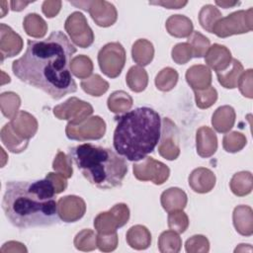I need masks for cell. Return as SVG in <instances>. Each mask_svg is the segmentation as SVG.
<instances>
[{
	"label": "cell",
	"mask_w": 253,
	"mask_h": 253,
	"mask_svg": "<svg viewBox=\"0 0 253 253\" xmlns=\"http://www.w3.org/2000/svg\"><path fill=\"white\" fill-rule=\"evenodd\" d=\"M132 59L139 65H147L153 58L154 48L150 42L144 39L136 41L132 45Z\"/></svg>",
	"instance_id": "obj_28"
},
{
	"label": "cell",
	"mask_w": 253,
	"mask_h": 253,
	"mask_svg": "<svg viewBox=\"0 0 253 253\" xmlns=\"http://www.w3.org/2000/svg\"><path fill=\"white\" fill-rule=\"evenodd\" d=\"M252 8L247 11H237L230 15L220 18L212 27L211 33L219 38L248 33L252 30Z\"/></svg>",
	"instance_id": "obj_5"
},
{
	"label": "cell",
	"mask_w": 253,
	"mask_h": 253,
	"mask_svg": "<svg viewBox=\"0 0 253 253\" xmlns=\"http://www.w3.org/2000/svg\"><path fill=\"white\" fill-rule=\"evenodd\" d=\"M127 244L136 250H143L149 247L151 242V234L143 225L131 226L126 232Z\"/></svg>",
	"instance_id": "obj_24"
},
{
	"label": "cell",
	"mask_w": 253,
	"mask_h": 253,
	"mask_svg": "<svg viewBox=\"0 0 253 253\" xmlns=\"http://www.w3.org/2000/svg\"><path fill=\"white\" fill-rule=\"evenodd\" d=\"M55 189L48 178L33 181H9L2 200L8 220L18 228L58 224Z\"/></svg>",
	"instance_id": "obj_2"
},
{
	"label": "cell",
	"mask_w": 253,
	"mask_h": 253,
	"mask_svg": "<svg viewBox=\"0 0 253 253\" xmlns=\"http://www.w3.org/2000/svg\"><path fill=\"white\" fill-rule=\"evenodd\" d=\"M31 2H23V1H12L11 4V9L13 11H22L25 9L27 5H29Z\"/></svg>",
	"instance_id": "obj_51"
},
{
	"label": "cell",
	"mask_w": 253,
	"mask_h": 253,
	"mask_svg": "<svg viewBox=\"0 0 253 253\" xmlns=\"http://www.w3.org/2000/svg\"><path fill=\"white\" fill-rule=\"evenodd\" d=\"M99 66L110 78L118 77L126 63V51L120 42H110L104 45L98 53Z\"/></svg>",
	"instance_id": "obj_6"
},
{
	"label": "cell",
	"mask_w": 253,
	"mask_h": 253,
	"mask_svg": "<svg viewBox=\"0 0 253 253\" xmlns=\"http://www.w3.org/2000/svg\"><path fill=\"white\" fill-rule=\"evenodd\" d=\"M222 142L225 151L234 153L241 150L246 145V138L242 133L232 131L224 135Z\"/></svg>",
	"instance_id": "obj_41"
},
{
	"label": "cell",
	"mask_w": 253,
	"mask_h": 253,
	"mask_svg": "<svg viewBox=\"0 0 253 253\" xmlns=\"http://www.w3.org/2000/svg\"><path fill=\"white\" fill-rule=\"evenodd\" d=\"M93 113L90 104L81 101L75 97L68 99L61 105L53 108V114L59 120H68L69 123L79 124Z\"/></svg>",
	"instance_id": "obj_12"
},
{
	"label": "cell",
	"mask_w": 253,
	"mask_h": 253,
	"mask_svg": "<svg viewBox=\"0 0 253 253\" xmlns=\"http://www.w3.org/2000/svg\"><path fill=\"white\" fill-rule=\"evenodd\" d=\"M161 127V136L158 146L159 154L168 160H174L180 154L178 128L168 118L163 119Z\"/></svg>",
	"instance_id": "obj_13"
},
{
	"label": "cell",
	"mask_w": 253,
	"mask_h": 253,
	"mask_svg": "<svg viewBox=\"0 0 253 253\" xmlns=\"http://www.w3.org/2000/svg\"><path fill=\"white\" fill-rule=\"evenodd\" d=\"M65 30L71 41L82 48L90 46L94 42V34L85 16L80 12H73L65 21Z\"/></svg>",
	"instance_id": "obj_9"
},
{
	"label": "cell",
	"mask_w": 253,
	"mask_h": 253,
	"mask_svg": "<svg viewBox=\"0 0 253 253\" xmlns=\"http://www.w3.org/2000/svg\"><path fill=\"white\" fill-rule=\"evenodd\" d=\"M1 139L4 145L14 153L24 151L29 144V139H24L17 135L10 123L3 126L1 130Z\"/></svg>",
	"instance_id": "obj_26"
},
{
	"label": "cell",
	"mask_w": 253,
	"mask_h": 253,
	"mask_svg": "<svg viewBox=\"0 0 253 253\" xmlns=\"http://www.w3.org/2000/svg\"><path fill=\"white\" fill-rule=\"evenodd\" d=\"M61 7L60 1H44L42 4V12L48 18H53L57 15Z\"/></svg>",
	"instance_id": "obj_49"
},
{
	"label": "cell",
	"mask_w": 253,
	"mask_h": 253,
	"mask_svg": "<svg viewBox=\"0 0 253 253\" xmlns=\"http://www.w3.org/2000/svg\"><path fill=\"white\" fill-rule=\"evenodd\" d=\"M74 245L77 249L83 251H90L96 248L97 236L93 230L84 229L77 233L74 239Z\"/></svg>",
	"instance_id": "obj_39"
},
{
	"label": "cell",
	"mask_w": 253,
	"mask_h": 253,
	"mask_svg": "<svg viewBox=\"0 0 253 253\" xmlns=\"http://www.w3.org/2000/svg\"><path fill=\"white\" fill-rule=\"evenodd\" d=\"M59 217L65 222H74L80 219L86 211V204L80 197L66 196L57 202Z\"/></svg>",
	"instance_id": "obj_14"
},
{
	"label": "cell",
	"mask_w": 253,
	"mask_h": 253,
	"mask_svg": "<svg viewBox=\"0 0 253 253\" xmlns=\"http://www.w3.org/2000/svg\"><path fill=\"white\" fill-rule=\"evenodd\" d=\"M233 223L240 234L245 236L252 235V210L247 206H238L233 211Z\"/></svg>",
	"instance_id": "obj_21"
},
{
	"label": "cell",
	"mask_w": 253,
	"mask_h": 253,
	"mask_svg": "<svg viewBox=\"0 0 253 253\" xmlns=\"http://www.w3.org/2000/svg\"><path fill=\"white\" fill-rule=\"evenodd\" d=\"M166 29L171 36L186 38L193 33V24L183 15H172L166 21Z\"/></svg>",
	"instance_id": "obj_25"
},
{
	"label": "cell",
	"mask_w": 253,
	"mask_h": 253,
	"mask_svg": "<svg viewBox=\"0 0 253 253\" xmlns=\"http://www.w3.org/2000/svg\"><path fill=\"white\" fill-rule=\"evenodd\" d=\"M81 87L86 93L98 97L108 90L109 83L103 80L100 75L95 74L86 80H82Z\"/></svg>",
	"instance_id": "obj_35"
},
{
	"label": "cell",
	"mask_w": 253,
	"mask_h": 253,
	"mask_svg": "<svg viewBox=\"0 0 253 253\" xmlns=\"http://www.w3.org/2000/svg\"><path fill=\"white\" fill-rule=\"evenodd\" d=\"M71 71L76 77L85 79L93 71L92 60L86 55H77L71 60Z\"/></svg>",
	"instance_id": "obj_34"
},
{
	"label": "cell",
	"mask_w": 253,
	"mask_h": 253,
	"mask_svg": "<svg viewBox=\"0 0 253 253\" xmlns=\"http://www.w3.org/2000/svg\"><path fill=\"white\" fill-rule=\"evenodd\" d=\"M189 225V219L187 214L182 210H176L169 211L168 214V226L171 230L183 233Z\"/></svg>",
	"instance_id": "obj_40"
},
{
	"label": "cell",
	"mask_w": 253,
	"mask_h": 253,
	"mask_svg": "<svg viewBox=\"0 0 253 253\" xmlns=\"http://www.w3.org/2000/svg\"><path fill=\"white\" fill-rule=\"evenodd\" d=\"M197 152L204 158L211 157L217 148L215 133L208 126H202L197 131Z\"/></svg>",
	"instance_id": "obj_18"
},
{
	"label": "cell",
	"mask_w": 253,
	"mask_h": 253,
	"mask_svg": "<svg viewBox=\"0 0 253 253\" xmlns=\"http://www.w3.org/2000/svg\"><path fill=\"white\" fill-rule=\"evenodd\" d=\"M23 27L27 35L34 38H42L47 30L46 23L38 14H28L23 22Z\"/></svg>",
	"instance_id": "obj_29"
},
{
	"label": "cell",
	"mask_w": 253,
	"mask_h": 253,
	"mask_svg": "<svg viewBox=\"0 0 253 253\" xmlns=\"http://www.w3.org/2000/svg\"><path fill=\"white\" fill-rule=\"evenodd\" d=\"M186 79L193 90H204L211 86V73L205 65H194L187 70Z\"/></svg>",
	"instance_id": "obj_20"
},
{
	"label": "cell",
	"mask_w": 253,
	"mask_h": 253,
	"mask_svg": "<svg viewBox=\"0 0 253 253\" xmlns=\"http://www.w3.org/2000/svg\"><path fill=\"white\" fill-rule=\"evenodd\" d=\"M115 120L113 144L118 154L129 161H139L155 149L161 136V119L155 110L139 107Z\"/></svg>",
	"instance_id": "obj_3"
},
{
	"label": "cell",
	"mask_w": 253,
	"mask_h": 253,
	"mask_svg": "<svg viewBox=\"0 0 253 253\" xmlns=\"http://www.w3.org/2000/svg\"><path fill=\"white\" fill-rule=\"evenodd\" d=\"M252 69H248L247 71L243 72L239 77L237 86L240 89V92L243 96L252 98Z\"/></svg>",
	"instance_id": "obj_47"
},
{
	"label": "cell",
	"mask_w": 253,
	"mask_h": 253,
	"mask_svg": "<svg viewBox=\"0 0 253 253\" xmlns=\"http://www.w3.org/2000/svg\"><path fill=\"white\" fill-rule=\"evenodd\" d=\"M214 184L215 176L207 168H197L189 177V185L197 193H208L213 188Z\"/></svg>",
	"instance_id": "obj_19"
},
{
	"label": "cell",
	"mask_w": 253,
	"mask_h": 253,
	"mask_svg": "<svg viewBox=\"0 0 253 253\" xmlns=\"http://www.w3.org/2000/svg\"><path fill=\"white\" fill-rule=\"evenodd\" d=\"M23 47L22 38L5 24L0 25V51L1 62L6 57L18 54Z\"/></svg>",
	"instance_id": "obj_15"
},
{
	"label": "cell",
	"mask_w": 253,
	"mask_h": 253,
	"mask_svg": "<svg viewBox=\"0 0 253 253\" xmlns=\"http://www.w3.org/2000/svg\"><path fill=\"white\" fill-rule=\"evenodd\" d=\"M14 131L21 138L30 139L33 137L38 129V123L36 119L25 111H20L10 122Z\"/></svg>",
	"instance_id": "obj_17"
},
{
	"label": "cell",
	"mask_w": 253,
	"mask_h": 253,
	"mask_svg": "<svg viewBox=\"0 0 253 253\" xmlns=\"http://www.w3.org/2000/svg\"><path fill=\"white\" fill-rule=\"evenodd\" d=\"M106 131L105 122L98 116L89 118L79 124L68 123L66 126V135L69 139L86 140L100 139Z\"/></svg>",
	"instance_id": "obj_7"
},
{
	"label": "cell",
	"mask_w": 253,
	"mask_h": 253,
	"mask_svg": "<svg viewBox=\"0 0 253 253\" xmlns=\"http://www.w3.org/2000/svg\"><path fill=\"white\" fill-rule=\"evenodd\" d=\"M215 4L224 8V9H227L229 7H233L235 5H238L240 4V2H228V1H215Z\"/></svg>",
	"instance_id": "obj_52"
},
{
	"label": "cell",
	"mask_w": 253,
	"mask_h": 253,
	"mask_svg": "<svg viewBox=\"0 0 253 253\" xmlns=\"http://www.w3.org/2000/svg\"><path fill=\"white\" fill-rule=\"evenodd\" d=\"M192 57V49L188 42L178 43L172 49V58L178 64H185Z\"/></svg>",
	"instance_id": "obj_45"
},
{
	"label": "cell",
	"mask_w": 253,
	"mask_h": 253,
	"mask_svg": "<svg viewBox=\"0 0 253 253\" xmlns=\"http://www.w3.org/2000/svg\"><path fill=\"white\" fill-rule=\"evenodd\" d=\"M0 99H3L9 103L7 105H1L3 115L7 118L13 119L18 114V108L20 107L21 101L19 96L13 92H5L1 94Z\"/></svg>",
	"instance_id": "obj_43"
},
{
	"label": "cell",
	"mask_w": 253,
	"mask_h": 253,
	"mask_svg": "<svg viewBox=\"0 0 253 253\" xmlns=\"http://www.w3.org/2000/svg\"><path fill=\"white\" fill-rule=\"evenodd\" d=\"M97 245L101 251H113L118 245V234L117 232L103 234L99 233L97 236Z\"/></svg>",
	"instance_id": "obj_46"
},
{
	"label": "cell",
	"mask_w": 253,
	"mask_h": 253,
	"mask_svg": "<svg viewBox=\"0 0 253 253\" xmlns=\"http://www.w3.org/2000/svg\"><path fill=\"white\" fill-rule=\"evenodd\" d=\"M132 106V98L124 91H116L108 98L109 109L117 114L129 110Z\"/></svg>",
	"instance_id": "obj_32"
},
{
	"label": "cell",
	"mask_w": 253,
	"mask_h": 253,
	"mask_svg": "<svg viewBox=\"0 0 253 253\" xmlns=\"http://www.w3.org/2000/svg\"><path fill=\"white\" fill-rule=\"evenodd\" d=\"M188 2L184 1H166V2H162V1H158V2H149V4H157V5H161L165 8L168 9H180L182 7H184Z\"/></svg>",
	"instance_id": "obj_50"
},
{
	"label": "cell",
	"mask_w": 253,
	"mask_h": 253,
	"mask_svg": "<svg viewBox=\"0 0 253 253\" xmlns=\"http://www.w3.org/2000/svg\"><path fill=\"white\" fill-rule=\"evenodd\" d=\"M68 157L82 175L99 189L108 190L122 186L127 172L125 158L108 147L82 143L68 150Z\"/></svg>",
	"instance_id": "obj_4"
},
{
	"label": "cell",
	"mask_w": 253,
	"mask_h": 253,
	"mask_svg": "<svg viewBox=\"0 0 253 253\" xmlns=\"http://www.w3.org/2000/svg\"><path fill=\"white\" fill-rule=\"evenodd\" d=\"M182 241L180 236L174 230H167L161 233L158 240V247L160 252H174L180 251Z\"/></svg>",
	"instance_id": "obj_33"
},
{
	"label": "cell",
	"mask_w": 253,
	"mask_h": 253,
	"mask_svg": "<svg viewBox=\"0 0 253 253\" xmlns=\"http://www.w3.org/2000/svg\"><path fill=\"white\" fill-rule=\"evenodd\" d=\"M70 4L88 11L100 27L112 26L117 21V10L113 4L107 1H70Z\"/></svg>",
	"instance_id": "obj_11"
},
{
	"label": "cell",
	"mask_w": 253,
	"mask_h": 253,
	"mask_svg": "<svg viewBox=\"0 0 253 253\" xmlns=\"http://www.w3.org/2000/svg\"><path fill=\"white\" fill-rule=\"evenodd\" d=\"M169 174V168L152 157L146 156L140 163L133 164V175L140 181H152L156 185H161L168 179Z\"/></svg>",
	"instance_id": "obj_10"
},
{
	"label": "cell",
	"mask_w": 253,
	"mask_h": 253,
	"mask_svg": "<svg viewBox=\"0 0 253 253\" xmlns=\"http://www.w3.org/2000/svg\"><path fill=\"white\" fill-rule=\"evenodd\" d=\"M178 80V73L175 69L166 67L162 69L155 78V85L161 91H170L174 88Z\"/></svg>",
	"instance_id": "obj_36"
},
{
	"label": "cell",
	"mask_w": 253,
	"mask_h": 253,
	"mask_svg": "<svg viewBox=\"0 0 253 253\" xmlns=\"http://www.w3.org/2000/svg\"><path fill=\"white\" fill-rule=\"evenodd\" d=\"M231 68L228 70L216 72L218 82L227 89H233L237 87L239 77L243 73V66L239 60L233 58L231 60Z\"/></svg>",
	"instance_id": "obj_27"
},
{
	"label": "cell",
	"mask_w": 253,
	"mask_h": 253,
	"mask_svg": "<svg viewBox=\"0 0 253 253\" xmlns=\"http://www.w3.org/2000/svg\"><path fill=\"white\" fill-rule=\"evenodd\" d=\"M188 43L191 46L193 57L204 56L210 47V40L196 31L189 36Z\"/></svg>",
	"instance_id": "obj_37"
},
{
	"label": "cell",
	"mask_w": 253,
	"mask_h": 253,
	"mask_svg": "<svg viewBox=\"0 0 253 253\" xmlns=\"http://www.w3.org/2000/svg\"><path fill=\"white\" fill-rule=\"evenodd\" d=\"M72 161L71 159L66 156L63 152L58 151L56 157L53 160L52 168L57 173L62 174L66 178H70L72 176V167H71Z\"/></svg>",
	"instance_id": "obj_44"
},
{
	"label": "cell",
	"mask_w": 253,
	"mask_h": 253,
	"mask_svg": "<svg viewBox=\"0 0 253 253\" xmlns=\"http://www.w3.org/2000/svg\"><path fill=\"white\" fill-rule=\"evenodd\" d=\"M235 112L230 106H222L216 109L212 115L211 124L218 132H227L234 125Z\"/></svg>",
	"instance_id": "obj_22"
},
{
	"label": "cell",
	"mask_w": 253,
	"mask_h": 253,
	"mask_svg": "<svg viewBox=\"0 0 253 253\" xmlns=\"http://www.w3.org/2000/svg\"><path fill=\"white\" fill-rule=\"evenodd\" d=\"M148 82L146 71L139 66H132L129 68L126 75V83L128 87L134 92H141L145 89Z\"/></svg>",
	"instance_id": "obj_31"
},
{
	"label": "cell",
	"mask_w": 253,
	"mask_h": 253,
	"mask_svg": "<svg viewBox=\"0 0 253 253\" xmlns=\"http://www.w3.org/2000/svg\"><path fill=\"white\" fill-rule=\"evenodd\" d=\"M76 50L65 34L53 31L44 40H28L26 52L13 61L12 70L22 82L59 100L77 91L71 71Z\"/></svg>",
	"instance_id": "obj_1"
},
{
	"label": "cell",
	"mask_w": 253,
	"mask_h": 253,
	"mask_svg": "<svg viewBox=\"0 0 253 253\" xmlns=\"http://www.w3.org/2000/svg\"><path fill=\"white\" fill-rule=\"evenodd\" d=\"M128 218L129 210L126 205L117 204L109 211L100 212L94 220V226L99 233L109 234L124 226Z\"/></svg>",
	"instance_id": "obj_8"
},
{
	"label": "cell",
	"mask_w": 253,
	"mask_h": 253,
	"mask_svg": "<svg viewBox=\"0 0 253 253\" xmlns=\"http://www.w3.org/2000/svg\"><path fill=\"white\" fill-rule=\"evenodd\" d=\"M230 188L236 196H245L252 190V174L250 172H239L233 175Z\"/></svg>",
	"instance_id": "obj_30"
},
{
	"label": "cell",
	"mask_w": 253,
	"mask_h": 253,
	"mask_svg": "<svg viewBox=\"0 0 253 253\" xmlns=\"http://www.w3.org/2000/svg\"><path fill=\"white\" fill-rule=\"evenodd\" d=\"M161 205L168 212L183 210L187 205V195L179 188H170L162 193Z\"/></svg>",
	"instance_id": "obj_23"
},
{
	"label": "cell",
	"mask_w": 253,
	"mask_h": 253,
	"mask_svg": "<svg viewBox=\"0 0 253 253\" xmlns=\"http://www.w3.org/2000/svg\"><path fill=\"white\" fill-rule=\"evenodd\" d=\"M194 92L196 96V104L201 109L210 108L217 99V92L212 86L204 90H194Z\"/></svg>",
	"instance_id": "obj_42"
},
{
	"label": "cell",
	"mask_w": 253,
	"mask_h": 253,
	"mask_svg": "<svg viewBox=\"0 0 253 253\" xmlns=\"http://www.w3.org/2000/svg\"><path fill=\"white\" fill-rule=\"evenodd\" d=\"M206 63L216 72L225 70L231 62V53L224 46L217 43L210 46L205 54Z\"/></svg>",
	"instance_id": "obj_16"
},
{
	"label": "cell",
	"mask_w": 253,
	"mask_h": 253,
	"mask_svg": "<svg viewBox=\"0 0 253 253\" xmlns=\"http://www.w3.org/2000/svg\"><path fill=\"white\" fill-rule=\"evenodd\" d=\"M45 177L48 178L52 182L56 194H59V193L63 192L66 189V187H67L66 177H64L62 174H60V173H51L50 172V173L46 174Z\"/></svg>",
	"instance_id": "obj_48"
},
{
	"label": "cell",
	"mask_w": 253,
	"mask_h": 253,
	"mask_svg": "<svg viewBox=\"0 0 253 253\" xmlns=\"http://www.w3.org/2000/svg\"><path fill=\"white\" fill-rule=\"evenodd\" d=\"M220 18H221L220 12L212 5L204 6L199 15V20H200L201 26L210 33H211L213 25Z\"/></svg>",
	"instance_id": "obj_38"
}]
</instances>
